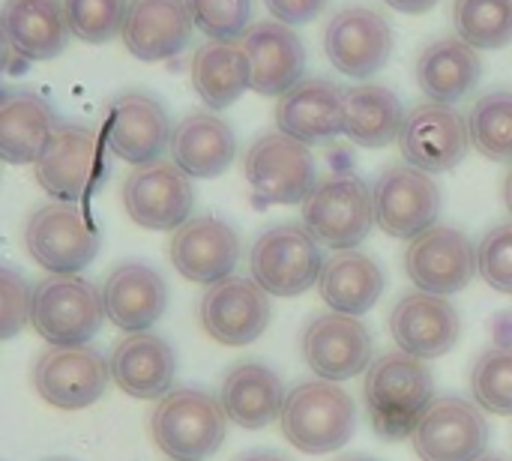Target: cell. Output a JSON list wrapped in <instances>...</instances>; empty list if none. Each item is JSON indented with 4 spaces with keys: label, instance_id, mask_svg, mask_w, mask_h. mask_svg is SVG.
<instances>
[{
    "label": "cell",
    "instance_id": "681fc988",
    "mask_svg": "<svg viewBox=\"0 0 512 461\" xmlns=\"http://www.w3.org/2000/svg\"><path fill=\"white\" fill-rule=\"evenodd\" d=\"M48 461H69V459H48Z\"/></svg>",
    "mask_w": 512,
    "mask_h": 461
},
{
    "label": "cell",
    "instance_id": "cb8c5ba5",
    "mask_svg": "<svg viewBox=\"0 0 512 461\" xmlns=\"http://www.w3.org/2000/svg\"><path fill=\"white\" fill-rule=\"evenodd\" d=\"M105 318L123 333L150 330L168 309V285L159 270L141 261L117 264L102 285Z\"/></svg>",
    "mask_w": 512,
    "mask_h": 461
},
{
    "label": "cell",
    "instance_id": "f546056e",
    "mask_svg": "<svg viewBox=\"0 0 512 461\" xmlns=\"http://www.w3.org/2000/svg\"><path fill=\"white\" fill-rule=\"evenodd\" d=\"M0 24L9 48L27 60H51L69 42L63 0H6Z\"/></svg>",
    "mask_w": 512,
    "mask_h": 461
},
{
    "label": "cell",
    "instance_id": "83f0119b",
    "mask_svg": "<svg viewBox=\"0 0 512 461\" xmlns=\"http://www.w3.org/2000/svg\"><path fill=\"white\" fill-rule=\"evenodd\" d=\"M414 75H417V84L429 102L456 105L480 84L483 57L465 39L441 36L420 51Z\"/></svg>",
    "mask_w": 512,
    "mask_h": 461
},
{
    "label": "cell",
    "instance_id": "d6a6232c",
    "mask_svg": "<svg viewBox=\"0 0 512 461\" xmlns=\"http://www.w3.org/2000/svg\"><path fill=\"white\" fill-rule=\"evenodd\" d=\"M405 114L399 93L384 84L366 81L345 93V135L360 147L375 150L399 141Z\"/></svg>",
    "mask_w": 512,
    "mask_h": 461
},
{
    "label": "cell",
    "instance_id": "d6986e66",
    "mask_svg": "<svg viewBox=\"0 0 512 461\" xmlns=\"http://www.w3.org/2000/svg\"><path fill=\"white\" fill-rule=\"evenodd\" d=\"M306 366L321 381H351L372 363V333L360 318L342 312L315 315L300 339Z\"/></svg>",
    "mask_w": 512,
    "mask_h": 461
},
{
    "label": "cell",
    "instance_id": "8fae6325",
    "mask_svg": "<svg viewBox=\"0 0 512 461\" xmlns=\"http://www.w3.org/2000/svg\"><path fill=\"white\" fill-rule=\"evenodd\" d=\"M375 225L399 240H414L441 216L444 195L432 174L414 165H390L372 186Z\"/></svg>",
    "mask_w": 512,
    "mask_h": 461
},
{
    "label": "cell",
    "instance_id": "6da1fadb",
    "mask_svg": "<svg viewBox=\"0 0 512 461\" xmlns=\"http://www.w3.org/2000/svg\"><path fill=\"white\" fill-rule=\"evenodd\" d=\"M369 420L381 438H411L420 417L435 399V381L426 360L390 351L369 366L363 381Z\"/></svg>",
    "mask_w": 512,
    "mask_h": 461
},
{
    "label": "cell",
    "instance_id": "4fadbf2b",
    "mask_svg": "<svg viewBox=\"0 0 512 461\" xmlns=\"http://www.w3.org/2000/svg\"><path fill=\"white\" fill-rule=\"evenodd\" d=\"M123 207L129 219L150 231H177L186 219H192L195 189L189 174H183L174 162H147L135 165V171L123 183Z\"/></svg>",
    "mask_w": 512,
    "mask_h": 461
},
{
    "label": "cell",
    "instance_id": "7dc6e473",
    "mask_svg": "<svg viewBox=\"0 0 512 461\" xmlns=\"http://www.w3.org/2000/svg\"><path fill=\"white\" fill-rule=\"evenodd\" d=\"M477 461H507V459H501V456H486V453H483Z\"/></svg>",
    "mask_w": 512,
    "mask_h": 461
},
{
    "label": "cell",
    "instance_id": "b9f144b4",
    "mask_svg": "<svg viewBox=\"0 0 512 461\" xmlns=\"http://www.w3.org/2000/svg\"><path fill=\"white\" fill-rule=\"evenodd\" d=\"M264 6L270 9V15L288 27H300V24H309L315 21L327 0H264Z\"/></svg>",
    "mask_w": 512,
    "mask_h": 461
},
{
    "label": "cell",
    "instance_id": "7a4b0ae2",
    "mask_svg": "<svg viewBox=\"0 0 512 461\" xmlns=\"http://www.w3.org/2000/svg\"><path fill=\"white\" fill-rule=\"evenodd\" d=\"M282 435L291 447L309 456H324L342 450L357 429L354 399L333 381H303L297 384L279 414Z\"/></svg>",
    "mask_w": 512,
    "mask_h": 461
},
{
    "label": "cell",
    "instance_id": "52a82bcc",
    "mask_svg": "<svg viewBox=\"0 0 512 461\" xmlns=\"http://www.w3.org/2000/svg\"><path fill=\"white\" fill-rule=\"evenodd\" d=\"M324 261L321 243L297 222L267 228L249 249V273L273 297L306 294L318 285Z\"/></svg>",
    "mask_w": 512,
    "mask_h": 461
},
{
    "label": "cell",
    "instance_id": "8d00e7d4",
    "mask_svg": "<svg viewBox=\"0 0 512 461\" xmlns=\"http://www.w3.org/2000/svg\"><path fill=\"white\" fill-rule=\"evenodd\" d=\"M471 393L477 408L512 417V348H492L471 369Z\"/></svg>",
    "mask_w": 512,
    "mask_h": 461
},
{
    "label": "cell",
    "instance_id": "ac0fdd59",
    "mask_svg": "<svg viewBox=\"0 0 512 461\" xmlns=\"http://www.w3.org/2000/svg\"><path fill=\"white\" fill-rule=\"evenodd\" d=\"M324 51L345 78H372L393 54L390 21L369 6L339 9L324 30Z\"/></svg>",
    "mask_w": 512,
    "mask_h": 461
},
{
    "label": "cell",
    "instance_id": "60d3db41",
    "mask_svg": "<svg viewBox=\"0 0 512 461\" xmlns=\"http://www.w3.org/2000/svg\"><path fill=\"white\" fill-rule=\"evenodd\" d=\"M30 297L33 288L27 279L18 270L0 264V342L18 336L30 324Z\"/></svg>",
    "mask_w": 512,
    "mask_h": 461
},
{
    "label": "cell",
    "instance_id": "f6af8a7d",
    "mask_svg": "<svg viewBox=\"0 0 512 461\" xmlns=\"http://www.w3.org/2000/svg\"><path fill=\"white\" fill-rule=\"evenodd\" d=\"M9 39H6V33H3V24H0V75H3V69H6V63H9Z\"/></svg>",
    "mask_w": 512,
    "mask_h": 461
},
{
    "label": "cell",
    "instance_id": "2e32d148",
    "mask_svg": "<svg viewBox=\"0 0 512 461\" xmlns=\"http://www.w3.org/2000/svg\"><path fill=\"white\" fill-rule=\"evenodd\" d=\"M405 270L417 291L450 297L477 276V249L459 228L432 225L408 243Z\"/></svg>",
    "mask_w": 512,
    "mask_h": 461
},
{
    "label": "cell",
    "instance_id": "9a60e30c",
    "mask_svg": "<svg viewBox=\"0 0 512 461\" xmlns=\"http://www.w3.org/2000/svg\"><path fill=\"white\" fill-rule=\"evenodd\" d=\"M171 129L168 111L156 96L126 90L108 102L102 138L117 159L129 165H147L162 159L171 144Z\"/></svg>",
    "mask_w": 512,
    "mask_h": 461
},
{
    "label": "cell",
    "instance_id": "603a6c76",
    "mask_svg": "<svg viewBox=\"0 0 512 461\" xmlns=\"http://www.w3.org/2000/svg\"><path fill=\"white\" fill-rule=\"evenodd\" d=\"M345 87L330 78H303L276 102L279 132L303 141L321 144L345 135Z\"/></svg>",
    "mask_w": 512,
    "mask_h": 461
},
{
    "label": "cell",
    "instance_id": "7c38bea8",
    "mask_svg": "<svg viewBox=\"0 0 512 461\" xmlns=\"http://www.w3.org/2000/svg\"><path fill=\"white\" fill-rule=\"evenodd\" d=\"M399 150L408 165L426 174L453 171L471 150L468 120L444 102H420L405 114Z\"/></svg>",
    "mask_w": 512,
    "mask_h": 461
},
{
    "label": "cell",
    "instance_id": "7402d4cb",
    "mask_svg": "<svg viewBox=\"0 0 512 461\" xmlns=\"http://www.w3.org/2000/svg\"><path fill=\"white\" fill-rule=\"evenodd\" d=\"M390 333L399 351L420 360H435L459 342L462 318L447 297L411 291L393 306Z\"/></svg>",
    "mask_w": 512,
    "mask_h": 461
},
{
    "label": "cell",
    "instance_id": "5bb4252c",
    "mask_svg": "<svg viewBox=\"0 0 512 461\" xmlns=\"http://www.w3.org/2000/svg\"><path fill=\"white\" fill-rule=\"evenodd\" d=\"M201 327L210 339L228 348H243L261 339L270 324V294L243 276H228L207 285L198 306Z\"/></svg>",
    "mask_w": 512,
    "mask_h": 461
},
{
    "label": "cell",
    "instance_id": "836d02e7",
    "mask_svg": "<svg viewBox=\"0 0 512 461\" xmlns=\"http://www.w3.org/2000/svg\"><path fill=\"white\" fill-rule=\"evenodd\" d=\"M192 87L213 111L234 105L249 90V63L240 42H204L192 54Z\"/></svg>",
    "mask_w": 512,
    "mask_h": 461
},
{
    "label": "cell",
    "instance_id": "7bdbcfd3",
    "mask_svg": "<svg viewBox=\"0 0 512 461\" xmlns=\"http://www.w3.org/2000/svg\"><path fill=\"white\" fill-rule=\"evenodd\" d=\"M387 6H393L396 12H405V15H420V12H429L432 6H438L441 0H384Z\"/></svg>",
    "mask_w": 512,
    "mask_h": 461
},
{
    "label": "cell",
    "instance_id": "30bf717a",
    "mask_svg": "<svg viewBox=\"0 0 512 461\" xmlns=\"http://www.w3.org/2000/svg\"><path fill=\"white\" fill-rule=\"evenodd\" d=\"M33 390L57 411H84L108 387V360L90 345H51L33 363Z\"/></svg>",
    "mask_w": 512,
    "mask_h": 461
},
{
    "label": "cell",
    "instance_id": "8992f818",
    "mask_svg": "<svg viewBox=\"0 0 512 461\" xmlns=\"http://www.w3.org/2000/svg\"><path fill=\"white\" fill-rule=\"evenodd\" d=\"M105 321L102 291L75 273H51L33 285L30 327L51 345H87Z\"/></svg>",
    "mask_w": 512,
    "mask_h": 461
},
{
    "label": "cell",
    "instance_id": "484cf974",
    "mask_svg": "<svg viewBox=\"0 0 512 461\" xmlns=\"http://www.w3.org/2000/svg\"><path fill=\"white\" fill-rule=\"evenodd\" d=\"M111 381L132 399H162L177 375L174 348L156 333H129L108 357Z\"/></svg>",
    "mask_w": 512,
    "mask_h": 461
},
{
    "label": "cell",
    "instance_id": "4dcf8cb0",
    "mask_svg": "<svg viewBox=\"0 0 512 461\" xmlns=\"http://www.w3.org/2000/svg\"><path fill=\"white\" fill-rule=\"evenodd\" d=\"M384 270L375 258L357 252V249H345L336 252L333 258L324 261V270L318 276V291L321 300L342 315L360 318L366 315L384 294Z\"/></svg>",
    "mask_w": 512,
    "mask_h": 461
},
{
    "label": "cell",
    "instance_id": "277c9868",
    "mask_svg": "<svg viewBox=\"0 0 512 461\" xmlns=\"http://www.w3.org/2000/svg\"><path fill=\"white\" fill-rule=\"evenodd\" d=\"M108 171L111 165L105 138L78 123H60L42 156L33 162L36 183L45 189V195L72 204L99 192L108 180Z\"/></svg>",
    "mask_w": 512,
    "mask_h": 461
},
{
    "label": "cell",
    "instance_id": "9c48e42d",
    "mask_svg": "<svg viewBox=\"0 0 512 461\" xmlns=\"http://www.w3.org/2000/svg\"><path fill=\"white\" fill-rule=\"evenodd\" d=\"M24 246L42 270L78 273L99 255V231L78 204L51 201L30 213Z\"/></svg>",
    "mask_w": 512,
    "mask_h": 461
},
{
    "label": "cell",
    "instance_id": "bcb514c9",
    "mask_svg": "<svg viewBox=\"0 0 512 461\" xmlns=\"http://www.w3.org/2000/svg\"><path fill=\"white\" fill-rule=\"evenodd\" d=\"M504 204H507V210H510L512 216V165L510 171H507V177H504Z\"/></svg>",
    "mask_w": 512,
    "mask_h": 461
},
{
    "label": "cell",
    "instance_id": "3957f363",
    "mask_svg": "<svg viewBox=\"0 0 512 461\" xmlns=\"http://www.w3.org/2000/svg\"><path fill=\"white\" fill-rule=\"evenodd\" d=\"M228 432V417L210 393L198 387L168 390L150 414L156 447L174 461H204L213 456Z\"/></svg>",
    "mask_w": 512,
    "mask_h": 461
},
{
    "label": "cell",
    "instance_id": "4316f807",
    "mask_svg": "<svg viewBox=\"0 0 512 461\" xmlns=\"http://www.w3.org/2000/svg\"><path fill=\"white\" fill-rule=\"evenodd\" d=\"M168 150L183 174L213 180L231 168L237 156V135L213 111H195L171 129Z\"/></svg>",
    "mask_w": 512,
    "mask_h": 461
},
{
    "label": "cell",
    "instance_id": "ba28073f",
    "mask_svg": "<svg viewBox=\"0 0 512 461\" xmlns=\"http://www.w3.org/2000/svg\"><path fill=\"white\" fill-rule=\"evenodd\" d=\"M243 171L261 207L303 204L312 186L318 183V168H315V156L309 144L279 129L264 132L249 144Z\"/></svg>",
    "mask_w": 512,
    "mask_h": 461
},
{
    "label": "cell",
    "instance_id": "1f68e13d",
    "mask_svg": "<svg viewBox=\"0 0 512 461\" xmlns=\"http://www.w3.org/2000/svg\"><path fill=\"white\" fill-rule=\"evenodd\" d=\"M60 120L36 93L0 96V162L30 165L42 156Z\"/></svg>",
    "mask_w": 512,
    "mask_h": 461
},
{
    "label": "cell",
    "instance_id": "e0dca14e",
    "mask_svg": "<svg viewBox=\"0 0 512 461\" xmlns=\"http://www.w3.org/2000/svg\"><path fill=\"white\" fill-rule=\"evenodd\" d=\"M411 444L420 461H477L489 447V423L483 411L465 399H432Z\"/></svg>",
    "mask_w": 512,
    "mask_h": 461
},
{
    "label": "cell",
    "instance_id": "ab89813d",
    "mask_svg": "<svg viewBox=\"0 0 512 461\" xmlns=\"http://www.w3.org/2000/svg\"><path fill=\"white\" fill-rule=\"evenodd\" d=\"M477 273L501 294H512V222L489 228L477 246Z\"/></svg>",
    "mask_w": 512,
    "mask_h": 461
},
{
    "label": "cell",
    "instance_id": "c3c4849f",
    "mask_svg": "<svg viewBox=\"0 0 512 461\" xmlns=\"http://www.w3.org/2000/svg\"><path fill=\"white\" fill-rule=\"evenodd\" d=\"M342 461H375V459H369V456H348V459H342Z\"/></svg>",
    "mask_w": 512,
    "mask_h": 461
},
{
    "label": "cell",
    "instance_id": "74e56055",
    "mask_svg": "<svg viewBox=\"0 0 512 461\" xmlns=\"http://www.w3.org/2000/svg\"><path fill=\"white\" fill-rule=\"evenodd\" d=\"M129 0H63L69 33L81 42H108L123 30Z\"/></svg>",
    "mask_w": 512,
    "mask_h": 461
},
{
    "label": "cell",
    "instance_id": "d4e9b609",
    "mask_svg": "<svg viewBox=\"0 0 512 461\" xmlns=\"http://www.w3.org/2000/svg\"><path fill=\"white\" fill-rule=\"evenodd\" d=\"M192 27L186 0H129L120 36L132 57L159 63L189 45Z\"/></svg>",
    "mask_w": 512,
    "mask_h": 461
},
{
    "label": "cell",
    "instance_id": "f35d334b",
    "mask_svg": "<svg viewBox=\"0 0 512 461\" xmlns=\"http://www.w3.org/2000/svg\"><path fill=\"white\" fill-rule=\"evenodd\" d=\"M192 24L210 39L234 42L249 30L252 0H186Z\"/></svg>",
    "mask_w": 512,
    "mask_h": 461
},
{
    "label": "cell",
    "instance_id": "44dd1931",
    "mask_svg": "<svg viewBox=\"0 0 512 461\" xmlns=\"http://www.w3.org/2000/svg\"><path fill=\"white\" fill-rule=\"evenodd\" d=\"M168 252L183 279L195 285H213L234 273L240 261V237L225 219L195 216L174 231Z\"/></svg>",
    "mask_w": 512,
    "mask_h": 461
},
{
    "label": "cell",
    "instance_id": "5b68a950",
    "mask_svg": "<svg viewBox=\"0 0 512 461\" xmlns=\"http://www.w3.org/2000/svg\"><path fill=\"white\" fill-rule=\"evenodd\" d=\"M303 228L336 252L360 246L375 228L372 189L357 174H330L303 201Z\"/></svg>",
    "mask_w": 512,
    "mask_h": 461
},
{
    "label": "cell",
    "instance_id": "e575fe53",
    "mask_svg": "<svg viewBox=\"0 0 512 461\" xmlns=\"http://www.w3.org/2000/svg\"><path fill=\"white\" fill-rule=\"evenodd\" d=\"M456 36L477 51H498L512 42V0H453Z\"/></svg>",
    "mask_w": 512,
    "mask_h": 461
},
{
    "label": "cell",
    "instance_id": "f1b7e54d",
    "mask_svg": "<svg viewBox=\"0 0 512 461\" xmlns=\"http://www.w3.org/2000/svg\"><path fill=\"white\" fill-rule=\"evenodd\" d=\"M219 405L234 426L249 429V432L264 429L282 414V405H285L282 378L258 360L237 363L222 378Z\"/></svg>",
    "mask_w": 512,
    "mask_h": 461
},
{
    "label": "cell",
    "instance_id": "ee69618b",
    "mask_svg": "<svg viewBox=\"0 0 512 461\" xmlns=\"http://www.w3.org/2000/svg\"><path fill=\"white\" fill-rule=\"evenodd\" d=\"M237 461H291V459H285V456H279V453H270V450H255V453L240 456Z\"/></svg>",
    "mask_w": 512,
    "mask_h": 461
},
{
    "label": "cell",
    "instance_id": "ffe728a7",
    "mask_svg": "<svg viewBox=\"0 0 512 461\" xmlns=\"http://www.w3.org/2000/svg\"><path fill=\"white\" fill-rule=\"evenodd\" d=\"M249 63V87L261 96H282L303 81L306 45L282 21H258L240 36Z\"/></svg>",
    "mask_w": 512,
    "mask_h": 461
},
{
    "label": "cell",
    "instance_id": "d590c367",
    "mask_svg": "<svg viewBox=\"0 0 512 461\" xmlns=\"http://www.w3.org/2000/svg\"><path fill=\"white\" fill-rule=\"evenodd\" d=\"M471 147L492 162L512 165V90H492L480 96L468 114Z\"/></svg>",
    "mask_w": 512,
    "mask_h": 461
}]
</instances>
